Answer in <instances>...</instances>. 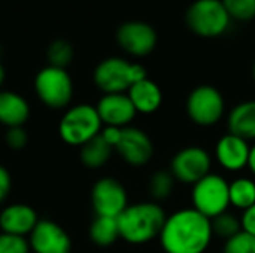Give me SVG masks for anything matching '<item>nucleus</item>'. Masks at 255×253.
<instances>
[{"mask_svg": "<svg viewBox=\"0 0 255 253\" xmlns=\"http://www.w3.org/2000/svg\"><path fill=\"white\" fill-rule=\"evenodd\" d=\"M212 237L211 219L194 209H182L167 216L160 242L166 253H205Z\"/></svg>", "mask_w": 255, "mask_h": 253, "instance_id": "nucleus-1", "label": "nucleus"}, {"mask_svg": "<svg viewBox=\"0 0 255 253\" xmlns=\"http://www.w3.org/2000/svg\"><path fill=\"white\" fill-rule=\"evenodd\" d=\"M117 219L123 240L130 245H145L160 237L167 215L160 204L145 201L128 204Z\"/></svg>", "mask_w": 255, "mask_h": 253, "instance_id": "nucleus-2", "label": "nucleus"}, {"mask_svg": "<svg viewBox=\"0 0 255 253\" xmlns=\"http://www.w3.org/2000/svg\"><path fill=\"white\" fill-rule=\"evenodd\" d=\"M146 78L148 75L143 66L128 63L118 57H111L99 63L93 75L94 84L105 94H121Z\"/></svg>", "mask_w": 255, "mask_h": 253, "instance_id": "nucleus-3", "label": "nucleus"}, {"mask_svg": "<svg viewBox=\"0 0 255 253\" xmlns=\"http://www.w3.org/2000/svg\"><path fill=\"white\" fill-rule=\"evenodd\" d=\"M102 125L103 122L94 106L78 104L66 110L60 121L58 133L64 143L82 146L100 134Z\"/></svg>", "mask_w": 255, "mask_h": 253, "instance_id": "nucleus-4", "label": "nucleus"}, {"mask_svg": "<svg viewBox=\"0 0 255 253\" xmlns=\"http://www.w3.org/2000/svg\"><path fill=\"white\" fill-rule=\"evenodd\" d=\"M232 16L221 0H196L185 13L188 28L202 37H217L227 31Z\"/></svg>", "mask_w": 255, "mask_h": 253, "instance_id": "nucleus-5", "label": "nucleus"}, {"mask_svg": "<svg viewBox=\"0 0 255 253\" xmlns=\"http://www.w3.org/2000/svg\"><path fill=\"white\" fill-rule=\"evenodd\" d=\"M229 188L230 183L223 176L209 173L196 185H193V209L206 216L208 219H214L218 215L227 212L230 206Z\"/></svg>", "mask_w": 255, "mask_h": 253, "instance_id": "nucleus-6", "label": "nucleus"}, {"mask_svg": "<svg viewBox=\"0 0 255 253\" xmlns=\"http://www.w3.org/2000/svg\"><path fill=\"white\" fill-rule=\"evenodd\" d=\"M39 100L51 109L66 107L73 97V82L66 69L46 66L34 78Z\"/></svg>", "mask_w": 255, "mask_h": 253, "instance_id": "nucleus-7", "label": "nucleus"}, {"mask_svg": "<svg viewBox=\"0 0 255 253\" xmlns=\"http://www.w3.org/2000/svg\"><path fill=\"white\" fill-rule=\"evenodd\" d=\"M224 112V97L212 85L194 88L187 98V115L199 127H212L218 124Z\"/></svg>", "mask_w": 255, "mask_h": 253, "instance_id": "nucleus-8", "label": "nucleus"}, {"mask_svg": "<svg viewBox=\"0 0 255 253\" xmlns=\"http://www.w3.org/2000/svg\"><path fill=\"white\" fill-rule=\"evenodd\" d=\"M212 160L208 151L200 146H188L181 149L170 163V173L175 180L185 185H196L211 173Z\"/></svg>", "mask_w": 255, "mask_h": 253, "instance_id": "nucleus-9", "label": "nucleus"}, {"mask_svg": "<svg viewBox=\"0 0 255 253\" xmlns=\"http://www.w3.org/2000/svg\"><path fill=\"white\" fill-rule=\"evenodd\" d=\"M91 203L97 216L118 218L128 206L127 191L117 179L102 177L93 186Z\"/></svg>", "mask_w": 255, "mask_h": 253, "instance_id": "nucleus-10", "label": "nucleus"}, {"mask_svg": "<svg viewBox=\"0 0 255 253\" xmlns=\"http://www.w3.org/2000/svg\"><path fill=\"white\" fill-rule=\"evenodd\" d=\"M120 157L133 167H142L148 164L154 157V145L151 137L140 128L124 127L121 139L115 146Z\"/></svg>", "mask_w": 255, "mask_h": 253, "instance_id": "nucleus-11", "label": "nucleus"}, {"mask_svg": "<svg viewBox=\"0 0 255 253\" xmlns=\"http://www.w3.org/2000/svg\"><path fill=\"white\" fill-rule=\"evenodd\" d=\"M118 45L128 54L136 57H145L152 52L157 45L155 30L142 21L124 22L117 31Z\"/></svg>", "mask_w": 255, "mask_h": 253, "instance_id": "nucleus-12", "label": "nucleus"}, {"mask_svg": "<svg viewBox=\"0 0 255 253\" xmlns=\"http://www.w3.org/2000/svg\"><path fill=\"white\" fill-rule=\"evenodd\" d=\"M30 249L36 253H70V236L52 221H39L30 233Z\"/></svg>", "mask_w": 255, "mask_h": 253, "instance_id": "nucleus-13", "label": "nucleus"}, {"mask_svg": "<svg viewBox=\"0 0 255 253\" xmlns=\"http://www.w3.org/2000/svg\"><path fill=\"white\" fill-rule=\"evenodd\" d=\"M102 122L106 127L124 128L136 116V109L127 94H105L96 106Z\"/></svg>", "mask_w": 255, "mask_h": 253, "instance_id": "nucleus-14", "label": "nucleus"}, {"mask_svg": "<svg viewBox=\"0 0 255 253\" xmlns=\"http://www.w3.org/2000/svg\"><path fill=\"white\" fill-rule=\"evenodd\" d=\"M250 151L251 146L248 140L229 133L217 142L215 157L223 169L229 171H241L248 167Z\"/></svg>", "mask_w": 255, "mask_h": 253, "instance_id": "nucleus-15", "label": "nucleus"}, {"mask_svg": "<svg viewBox=\"0 0 255 253\" xmlns=\"http://www.w3.org/2000/svg\"><path fill=\"white\" fill-rule=\"evenodd\" d=\"M37 222L39 219L36 210L27 204H10L4 207L0 213L1 233L18 237L30 234Z\"/></svg>", "mask_w": 255, "mask_h": 253, "instance_id": "nucleus-16", "label": "nucleus"}, {"mask_svg": "<svg viewBox=\"0 0 255 253\" xmlns=\"http://www.w3.org/2000/svg\"><path fill=\"white\" fill-rule=\"evenodd\" d=\"M127 95L131 100L136 112L143 115L155 113L163 103V92L160 86L148 78L131 85Z\"/></svg>", "mask_w": 255, "mask_h": 253, "instance_id": "nucleus-17", "label": "nucleus"}, {"mask_svg": "<svg viewBox=\"0 0 255 253\" xmlns=\"http://www.w3.org/2000/svg\"><path fill=\"white\" fill-rule=\"evenodd\" d=\"M30 116L27 100L13 91H0V124L7 128L22 127Z\"/></svg>", "mask_w": 255, "mask_h": 253, "instance_id": "nucleus-18", "label": "nucleus"}, {"mask_svg": "<svg viewBox=\"0 0 255 253\" xmlns=\"http://www.w3.org/2000/svg\"><path fill=\"white\" fill-rule=\"evenodd\" d=\"M229 133L245 140H255V100L236 104L227 118Z\"/></svg>", "mask_w": 255, "mask_h": 253, "instance_id": "nucleus-19", "label": "nucleus"}, {"mask_svg": "<svg viewBox=\"0 0 255 253\" xmlns=\"http://www.w3.org/2000/svg\"><path fill=\"white\" fill-rule=\"evenodd\" d=\"M112 151L114 148L102 137V134H99L81 146V161L88 169H100L109 161Z\"/></svg>", "mask_w": 255, "mask_h": 253, "instance_id": "nucleus-20", "label": "nucleus"}, {"mask_svg": "<svg viewBox=\"0 0 255 253\" xmlns=\"http://www.w3.org/2000/svg\"><path fill=\"white\" fill-rule=\"evenodd\" d=\"M90 239L94 245L108 248L114 245L120 236V227L117 218H106V216H97L91 227H90Z\"/></svg>", "mask_w": 255, "mask_h": 253, "instance_id": "nucleus-21", "label": "nucleus"}, {"mask_svg": "<svg viewBox=\"0 0 255 253\" xmlns=\"http://www.w3.org/2000/svg\"><path fill=\"white\" fill-rule=\"evenodd\" d=\"M230 206L248 210L255 204V182L248 177H239L230 183Z\"/></svg>", "mask_w": 255, "mask_h": 253, "instance_id": "nucleus-22", "label": "nucleus"}, {"mask_svg": "<svg viewBox=\"0 0 255 253\" xmlns=\"http://www.w3.org/2000/svg\"><path fill=\"white\" fill-rule=\"evenodd\" d=\"M175 188V177L170 170H158L151 176L149 180V192L151 197L157 201L167 200Z\"/></svg>", "mask_w": 255, "mask_h": 253, "instance_id": "nucleus-23", "label": "nucleus"}, {"mask_svg": "<svg viewBox=\"0 0 255 253\" xmlns=\"http://www.w3.org/2000/svg\"><path fill=\"white\" fill-rule=\"evenodd\" d=\"M211 225H212L214 236H218L226 240L232 239L233 236H236L238 233L242 231L241 219L230 212H224V213L218 215L217 218L211 219Z\"/></svg>", "mask_w": 255, "mask_h": 253, "instance_id": "nucleus-24", "label": "nucleus"}, {"mask_svg": "<svg viewBox=\"0 0 255 253\" xmlns=\"http://www.w3.org/2000/svg\"><path fill=\"white\" fill-rule=\"evenodd\" d=\"M46 57H48L49 66L66 69L73 60V48L67 40L57 39V40L51 42V45L48 46Z\"/></svg>", "mask_w": 255, "mask_h": 253, "instance_id": "nucleus-25", "label": "nucleus"}, {"mask_svg": "<svg viewBox=\"0 0 255 253\" xmlns=\"http://www.w3.org/2000/svg\"><path fill=\"white\" fill-rule=\"evenodd\" d=\"M229 15L239 21L255 18V0H221Z\"/></svg>", "mask_w": 255, "mask_h": 253, "instance_id": "nucleus-26", "label": "nucleus"}, {"mask_svg": "<svg viewBox=\"0 0 255 253\" xmlns=\"http://www.w3.org/2000/svg\"><path fill=\"white\" fill-rule=\"evenodd\" d=\"M224 253H255V237L247 231H241L226 240Z\"/></svg>", "mask_w": 255, "mask_h": 253, "instance_id": "nucleus-27", "label": "nucleus"}, {"mask_svg": "<svg viewBox=\"0 0 255 253\" xmlns=\"http://www.w3.org/2000/svg\"><path fill=\"white\" fill-rule=\"evenodd\" d=\"M30 245L24 237L1 233L0 234V253H28Z\"/></svg>", "mask_w": 255, "mask_h": 253, "instance_id": "nucleus-28", "label": "nucleus"}, {"mask_svg": "<svg viewBox=\"0 0 255 253\" xmlns=\"http://www.w3.org/2000/svg\"><path fill=\"white\" fill-rule=\"evenodd\" d=\"M4 139H6V145L10 149H15V151H19V149L25 148V145L28 142V136H27V133H25V130L22 127L7 128Z\"/></svg>", "mask_w": 255, "mask_h": 253, "instance_id": "nucleus-29", "label": "nucleus"}, {"mask_svg": "<svg viewBox=\"0 0 255 253\" xmlns=\"http://www.w3.org/2000/svg\"><path fill=\"white\" fill-rule=\"evenodd\" d=\"M10 188H12L10 174L3 166H0V204L7 198V195L10 192Z\"/></svg>", "mask_w": 255, "mask_h": 253, "instance_id": "nucleus-30", "label": "nucleus"}, {"mask_svg": "<svg viewBox=\"0 0 255 253\" xmlns=\"http://www.w3.org/2000/svg\"><path fill=\"white\" fill-rule=\"evenodd\" d=\"M241 224H242L244 231L250 233L251 236L255 237V204L244 212V215L241 218Z\"/></svg>", "mask_w": 255, "mask_h": 253, "instance_id": "nucleus-31", "label": "nucleus"}, {"mask_svg": "<svg viewBox=\"0 0 255 253\" xmlns=\"http://www.w3.org/2000/svg\"><path fill=\"white\" fill-rule=\"evenodd\" d=\"M121 133H123V128H118V127H105L100 134L102 137L115 149V146L118 145L120 139H121Z\"/></svg>", "mask_w": 255, "mask_h": 253, "instance_id": "nucleus-32", "label": "nucleus"}, {"mask_svg": "<svg viewBox=\"0 0 255 253\" xmlns=\"http://www.w3.org/2000/svg\"><path fill=\"white\" fill-rule=\"evenodd\" d=\"M248 169L251 170V173L255 176V145L251 146L250 151V160H248Z\"/></svg>", "mask_w": 255, "mask_h": 253, "instance_id": "nucleus-33", "label": "nucleus"}, {"mask_svg": "<svg viewBox=\"0 0 255 253\" xmlns=\"http://www.w3.org/2000/svg\"><path fill=\"white\" fill-rule=\"evenodd\" d=\"M4 76H6L4 69H3V66L0 64V86H1V85H3V82H4Z\"/></svg>", "mask_w": 255, "mask_h": 253, "instance_id": "nucleus-34", "label": "nucleus"}, {"mask_svg": "<svg viewBox=\"0 0 255 253\" xmlns=\"http://www.w3.org/2000/svg\"><path fill=\"white\" fill-rule=\"evenodd\" d=\"M253 75H254V79H255V63H254V69H253Z\"/></svg>", "mask_w": 255, "mask_h": 253, "instance_id": "nucleus-35", "label": "nucleus"}]
</instances>
